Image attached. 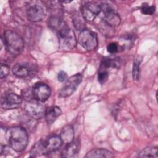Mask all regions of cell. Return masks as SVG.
I'll return each mask as SVG.
<instances>
[{
	"label": "cell",
	"instance_id": "6da1fadb",
	"mask_svg": "<svg viewBox=\"0 0 158 158\" xmlns=\"http://www.w3.org/2000/svg\"><path fill=\"white\" fill-rule=\"evenodd\" d=\"M6 136L10 148L16 152L23 151L28 144V134L21 127H13L9 128L6 131Z\"/></svg>",
	"mask_w": 158,
	"mask_h": 158
},
{
	"label": "cell",
	"instance_id": "7a4b0ae2",
	"mask_svg": "<svg viewBox=\"0 0 158 158\" xmlns=\"http://www.w3.org/2000/svg\"><path fill=\"white\" fill-rule=\"evenodd\" d=\"M3 43L5 48L12 56L19 55L23 51L24 43L23 39L15 32L7 30L4 32Z\"/></svg>",
	"mask_w": 158,
	"mask_h": 158
},
{
	"label": "cell",
	"instance_id": "3957f363",
	"mask_svg": "<svg viewBox=\"0 0 158 158\" xmlns=\"http://www.w3.org/2000/svg\"><path fill=\"white\" fill-rule=\"evenodd\" d=\"M59 47L64 51L73 49L77 44V40L74 32L67 25L57 32Z\"/></svg>",
	"mask_w": 158,
	"mask_h": 158
},
{
	"label": "cell",
	"instance_id": "277c9868",
	"mask_svg": "<svg viewBox=\"0 0 158 158\" xmlns=\"http://www.w3.org/2000/svg\"><path fill=\"white\" fill-rule=\"evenodd\" d=\"M43 102L34 99L27 101L24 105V110L30 117L40 119L45 116L46 112V106Z\"/></svg>",
	"mask_w": 158,
	"mask_h": 158
},
{
	"label": "cell",
	"instance_id": "5b68a950",
	"mask_svg": "<svg viewBox=\"0 0 158 158\" xmlns=\"http://www.w3.org/2000/svg\"><path fill=\"white\" fill-rule=\"evenodd\" d=\"M79 44L87 51L94 50L98 46V38L96 34L91 30H82L78 37Z\"/></svg>",
	"mask_w": 158,
	"mask_h": 158
},
{
	"label": "cell",
	"instance_id": "8992f818",
	"mask_svg": "<svg viewBox=\"0 0 158 158\" xmlns=\"http://www.w3.org/2000/svg\"><path fill=\"white\" fill-rule=\"evenodd\" d=\"M40 2L31 1L29 2L27 8V17L31 22H38L44 19L46 10Z\"/></svg>",
	"mask_w": 158,
	"mask_h": 158
},
{
	"label": "cell",
	"instance_id": "52a82bcc",
	"mask_svg": "<svg viewBox=\"0 0 158 158\" xmlns=\"http://www.w3.org/2000/svg\"><path fill=\"white\" fill-rule=\"evenodd\" d=\"M100 6L103 13L104 22L111 28L118 26L121 19L114 9L110 5L106 3H102Z\"/></svg>",
	"mask_w": 158,
	"mask_h": 158
},
{
	"label": "cell",
	"instance_id": "ba28073f",
	"mask_svg": "<svg viewBox=\"0 0 158 158\" xmlns=\"http://www.w3.org/2000/svg\"><path fill=\"white\" fill-rule=\"evenodd\" d=\"M82 80L80 73H77L66 80L65 84L59 91V95L60 98H67L72 95L76 90Z\"/></svg>",
	"mask_w": 158,
	"mask_h": 158
},
{
	"label": "cell",
	"instance_id": "9c48e42d",
	"mask_svg": "<svg viewBox=\"0 0 158 158\" xmlns=\"http://www.w3.org/2000/svg\"><path fill=\"white\" fill-rule=\"evenodd\" d=\"M33 98L35 100L44 102L50 96L51 90L50 87L42 82L36 83L31 88Z\"/></svg>",
	"mask_w": 158,
	"mask_h": 158
},
{
	"label": "cell",
	"instance_id": "30bf717a",
	"mask_svg": "<svg viewBox=\"0 0 158 158\" xmlns=\"http://www.w3.org/2000/svg\"><path fill=\"white\" fill-rule=\"evenodd\" d=\"M81 14L83 19L88 22H92L101 11V6L93 2L85 3L81 7Z\"/></svg>",
	"mask_w": 158,
	"mask_h": 158
},
{
	"label": "cell",
	"instance_id": "8fae6325",
	"mask_svg": "<svg viewBox=\"0 0 158 158\" xmlns=\"http://www.w3.org/2000/svg\"><path fill=\"white\" fill-rule=\"evenodd\" d=\"M22 99L14 93H7L3 95L1 99V106L5 109L18 108L22 104Z\"/></svg>",
	"mask_w": 158,
	"mask_h": 158
},
{
	"label": "cell",
	"instance_id": "7c38bea8",
	"mask_svg": "<svg viewBox=\"0 0 158 158\" xmlns=\"http://www.w3.org/2000/svg\"><path fill=\"white\" fill-rule=\"evenodd\" d=\"M42 141L44 154H49L57 150L62 145V141L58 136H51Z\"/></svg>",
	"mask_w": 158,
	"mask_h": 158
},
{
	"label": "cell",
	"instance_id": "4fadbf2b",
	"mask_svg": "<svg viewBox=\"0 0 158 158\" xmlns=\"http://www.w3.org/2000/svg\"><path fill=\"white\" fill-rule=\"evenodd\" d=\"M80 141L78 140H73L70 143L67 144L65 148L61 152V157H74L80 151Z\"/></svg>",
	"mask_w": 158,
	"mask_h": 158
},
{
	"label": "cell",
	"instance_id": "5bb4252c",
	"mask_svg": "<svg viewBox=\"0 0 158 158\" xmlns=\"http://www.w3.org/2000/svg\"><path fill=\"white\" fill-rule=\"evenodd\" d=\"M60 138L62 143L67 144L72 142L74 140V130L72 126L70 125L64 126L60 131Z\"/></svg>",
	"mask_w": 158,
	"mask_h": 158
},
{
	"label": "cell",
	"instance_id": "9a60e30c",
	"mask_svg": "<svg viewBox=\"0 0 158 158\" xmlns=\"http://www.w3.org/2000/svg\"><path fill=\"white\" fill-rule=\"evenodd\" d=\"M62 114L61 109L57 106H51L46 109L45 118L48 124H52Z\"/></svg>",
	"mask_w": 158,
	"mask_h": 158
},
{
	"label": "cell",
	"instance_id": "2e32d148",
	"mask_svg": "<svg viewBox=\"0 0 158 158\" xmlns=\"http://www.w3.org/2000/svg\"><path fill=\"white\" fill-rule=\"evenodd\" d=\"M114 155L109 150L101 148H96L91 150L89 151L85 157H106V158H111L114 157Z\"/></svg>",
	"mask_w": 158,
	"mask_h": 158
},
{
	"label": "cell",
	"instance_id": "e0dca14e",
	"mask_svg": "<svg viewBox=\"0 0 158 158\" xmlns=\"http://www.w3.org/2000/svg\"><path fill=\"white\" fill-rule=\"evenodd\" d=\"M48 25L51 29L57 32L66 26L62 20L57 16H51L48 20Z\"/></svg>",
	"mask_w": 158,
	"mask_h": 158
},
{
	"label": "cell",
	"instance_id": "ac0fdd59",
	"mask_svg": "<svg viewBox=\"0 0 158 158\" xmlns=\"http://www.w3.org/2000/svg\"><path fill=\"white\" fill-rule=\"evenodd\" d=\"M12 71L14 75L20 78L26 77L30 73L28 67L22 64H16L14 65L12 69Z\"/></svg>",
	"mask_w": 158,
	"mask_h": 158
},
{
	"label": "cell",
	"instance_id": "d6986e66",
	"mask_svg": "<svg viewBox=\"0 0 158 158\" xmlns=\"http://www.w3.org/2000/svg\"><path fill=\"white\" fill-rule=\"evenodd\" d=\"M157 147H146L138 153V156L139 157H157Z\"/></svg>",
	"mask_w": 158,
	"mask_h": 158
},
{
	"label": "cell",
	"instance_id": "ffe728a7",
	"mask_svg": "<svg viewBox=\"0 0 158 158\" xmlns=\"http://www.w3.org/2000/svg\"><path fill=\"white\" fill-rule=\"evenodd\" d=\"M141 62V58L138 57L136 58L133 64L132 68V77L133 80H138L139 78V73H140V64Z\"/></svg>",
	"mask_w": 158,
	"mask_h": 158
},
{
	"label": "cell",
	"instance_id": "44dd1931",
	"mask_svg": "<svg viewBox=\"0 0 158 158\" xmlns=\"http://www.w3.org/2000/svg\"><path fill=\"white\" fill-rule=\"evenodd\" d=\"M118 59L116 58H110L106 57L102 59L101 66H103L105 68H116L118 67L120 63Z\"/></svg>",
	"mask_w": 158,
	"mask_h": 158
},
{
	"label": "cell",
	"instance_id": "7402d4cb",
	"mask_svg": "<svg viewBox=\"0 0 158 158\" xmlns=\"http://www.w3.org/2000/svg\"><path fill=\"white\" fill-rule=\"evenodd\" d=\"M141 12L145 15H152L154 13L156 8L154 6H149L148 4H143L141 7Z\"/></svg>",
	"mask_w": 158,
	"mask_h": 158
},
{
	"label": "cell",
	"instance_id": "603a6c76",
	"mask_svg": "<svg viewBox=\"0 0 158 158\" xmlns=\"http://www.w3.org/2000/svg\"><path fill=\"white\" fill-rule=\"evenodd\" d=\"M108 78H109V72L106 70H101L98 73V80L101 84L104 83L107 80Z\"/></svg>",
	"mask_w": 158,
	"mask_h": 158
},
{
	"label": "cell",
	"instance_id": "cb8c5ba5",
	"mask_svg": "<svg viewBox=\"0 0 158 158\" xmlns=\"http://www.w3.org/2000/svg\"><path fill=\"white\" fill-rule=\"evenodd\" d=\"M107 51L110 54H115L118 51L119 46L117 43L113 42L109 43L107 46Z\"/></svg>",
	"mask_w": 158,
	"mask_h": 158
},
{
	"label": "cell",
	"instance_id": "d4e9b609",
	"mask_svg": "<svg viewBox=\"0 0 158 158\" xmlns=\"http://www.w3.org/2000/svg\"><path fill=\"white\" fill-rule=\"evenodd\" d=\"M10 68L8 65L2 64L1 66V78H3L6 77L9 73Z\"/></svg>",
	"mask_w": 158,
	"mask_h": 158
},
{
	"label": "cell",
	"instance_id": "484cf974",
	"mask_svg": "<svg viewBox=\"0 0 158 158\" xmlns=\"http://www.w3.org/2000/svg\"><path fill=\"white\" fill-rule=\"evenodd\" d=\"M67 78V74L64 71H60L57 75V79L59 81L63 82Z\"/></svg>",
	"mask_w": 158,
	"mask_h": 158
}]
</instances>
